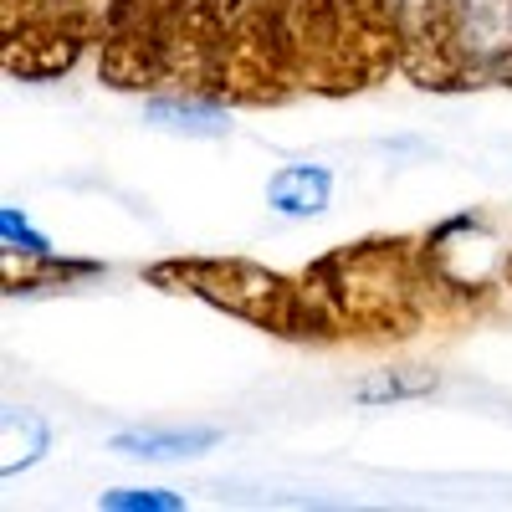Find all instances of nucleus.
I'll return each instance as SVG.
<instances>
[{
	"mask_svg": "<svg viewBox=\"0 0 512 512\" xmlns=\"http://www.w3.org/2000/svg\"><path fill=\"white\" fill-rule=\"evenodd\" d=\"M466 82H512V0H451Z\"/></svg>",
	"mask_w": 512,
	"mask_h": 512,
	"instance_id": "20e7f679",
	"label": "nucleus"
},
{
	"mask_svg": "<svg viewBox=\"0 0 512 512\" xmlns=\"http://www.w3.org/2000/svg\"><path fill=\"white\" fill-rule=\"evenodd\" d=\"M303 287L323 308L333 338H410L431 313V267L405 236L359 241L308 267Z\"/></svg>",
	"mask_w": 512,
	"mask_h": 512,
	"instance_id": "f257e3e1",
	"label": "nucleus"
},
{
	"mask_svg": "<svg viewBox=\"0 0 512 512\" xmlns=\"http://www.w3.org/2000/svg\"><path fill=\"white\" fill-rule=\"evenodd\" d=\"M436 390H441L436 369H374V374L354 379L349 400L364 405V410H379V405H400V400H425Z\"/></svg>",
	"mask_w": 512,
	"mask_h": 512,
	"instance_id": "6e6552de",
	"label": "nucleus"
},
{
	"mask_svg": "<svg viewBox=\"0 0 512 512\" xmlns=\"http://www.w3.org/2000/svg\"><path fill=\"white\" fill-rule=\"evenodd\" d=\"M0 241H6V256H31V262L52 256V241L41 236V231L26 221V210H16V205L0 210Z\"/></svg>",
	"mask_w": 512,
	"mask_h": 512,
	"instance_id": "1a4fd4ad",
	"label": "nucleus"
},
{
	"mask_svg": "<svg viewBox=\"0 0 512 512\" xmlns=\"http://www.w3.org/2000/svg\"><path fill=\"white\" fill-rule=\"evenodd\" d=\"M210 6H216V16H221V26L231 31V26H236V21H241V16H246L251 6H256V0H210Z\"/></svg>",
	"mask_w": 512,
	"mask_h": 512,
	"instance_id": "9b49d317",
	"label": "nucleus"
},
{
	"mask_svg": "<svg viewBox=\"0 0 512 512\" xmlns=\"http://www.w3.org/2000/svg\"><path fill=\"white\" fill-rule=\"evenodd\" d=\"M502 277H507V287H512V251H507V262H502Z\"/></svg>",
	"mask_w": 512,
	"mask_h": 512,
	"instance_id": "f8f14e48",
	"label": "nucleus"
},
{
	"mask_svg": "<svg viewBox=\"0 0 512 512\" xmlns=\"http://www.w3.org/2000/svg\"><path fill=\"white\" fill-rule=\"evenodd\" d=\"M144 123L159 128V134H180V139H226L231 108L221 98H200V93H159L144 103Z\"/></svg>",
	"mask_w": 512,
	"mask_h": 512,
	"instance_id": "39448f33",
	"label": "nucleus"
},
{
	"mask_svg": "<svg viewBox=\"0 0 512 512\" xmlns=\"http://www.w3.org/2000/svg\"><path fill=\"white\" fill-rule=\"evenodd\" d=\"M144 277L159 292L200 297L205 308L231 313L277 338H333L323 308L313 303L303 282H292L272 267H256L246 256H169V262H154Z\"/></svg>",
	"mask_w": 512,
	"mask_h": 512,
	"instance_id": "f03ea898",
	"label": "nucleus"
},
{
	"mask_svg": "<svg viewBox=\"0 0 512 512\" xmlns=\"http://www.w3.org/2000/svg\"><path fill=\"white\" fill-rule=\"evenodd\" d=\"M98 507H108V512H180L185 497L164 492V487H118V492H103Z\"/></svg>",
	"mask_w": 512,
	"mask_h": 512,
	"instance_id": "9d476101",
	"label": "nucleus"
},
{
	"mask_svg": "<svg viewBox=\"0 0 512 512\" xmlns=\"http://www.w3.org/2000/svg\"><path fill=\"white\" fill-rule=\"evenodd\" d=\"M395 36H400V67L415 77V88H472L466 62L456 52V16L451 0H390Z\"/></svg>",
	"mask_w": 512,
	"mask_h": 512,
	"instance_id": "7ed1b4c3",
	"label": "nucleus"
},
{
	"mask_svg": "<svg viewBox=\"0 0 512 512\" xmlns=\"http://www.w3.org/2000/svg\"><path fill=\"white\" fill-rule=\"evenodd\" d=\"M333 200V169L323 164H282L267 180V205L287 221H313Z\"/></svg>",
	"mask_w": 512,
	"mask_h": 512,
	"instance_id": "423d86ee",
	"label": "nucleus"
},
{
	"mask_svg": "<svg viewBox=\"0 0 512 512\" xmlns=\"http://www.w3.org/2000/svg\"><path fill=\"white\" fill-rule=\"evenodd\" d=\"M108 446L128 461H185V456L221 446V431H210V425H190V431H123Z\"/></svg>",
	"mask_w": 512,
	"mask_h": 512,
	"instance_id": "0eeeda50",
	"label": "nucleus"
}]
</instances>
